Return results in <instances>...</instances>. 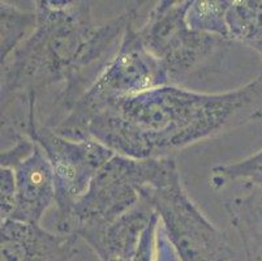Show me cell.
I'll use <instances>...</instances> for the list:
<instances>
[{"instance_id":"obj_10","label":"cell","mask_w":262,"mask_h":261,"mask_svg":"<svg viewBox=\"0 0 262 261\" xmlns=\"http://www.w3.org/2000/svg\"><path fill=\"white\" fill-rule=\"evenodd\" d=\"M16 205L11 218L39 225L45 213L56 204L52 170L43 150L35 149L16 169Z\"/></svg>"},{"instance_id":"obj_5","label":"cell","mask_w":262,"mask_h":261,"mask_svg":"<svg viewBox=\"0 0 262 261\" xmlns=\"http://www.w3.org/2000/svg\"><path fill=\"white\" fill-rule=\"evenodd\" d=\"M163 85H170L167 73L144 46L133 23L111 63L73 105L66 118L51 129L67 138L78 140L85 124L106 106Z\"/></svg>"},{"instance_id":"obj_16","label":"cell","mask_w":262,"mask_h":261,"mask_svg":"<svg viewBox=\"0 0 262 261\" xmlns=\"http://www.w3.org/2000/svg\"><path fill=\"white\" fill-rule=\"evenodd\" d=\"M0 214L2 221L11 218L16 205V178L11 169H0Z\"/></svg>"},{"instance_id":"obj_12","label":"cell","mask_w":262,"mask_h":261,"mask_svg":"<svg viewBox=\"0 0 262 261\" xmlns=\"http://www.w3.org/2000/svg\"><path fill=\"white\" fill-rule=\"evenodd\" d=\"M226 18L230 39L243 43L262 57V0H230Z\"/></svg>"},{"instance_id":"obj_7","label":"cell","mask_w":262,"mask_h":261,"mask_svg":"<svg viewBox=\"0 0 262 261\" xmlns=\"http://www.w3.org/2000/svg\"><path fill=\"white\" fill-rule=\"evenodd\" d=\"M26 137L43 150L52 170L59 222L70 214L72 208L89 188L97 172L116 154L98 141L71 140L43 126L33 115L26 129Z\"/></svg>"},{"instance_id":"obj_15","label":"cell","mask_w":262,"mask_h":261,"mask_svg":"<svg viewBox=\"0 0 262 261\" xmlns=\"http://www.w3.org/2000/svg\"><path fill=\"white\" fill-rule=\"evenodd\" d=\"M211 186L222 188L226 182H243L244 184L262 186V150L236 164L216 166L213 169Z\"/></svg>"},{"instance_id":"obj_17","label":"cell","mask_w":262,"mask_h":261,"mask_svg":"<svg viewBox=\"0 0 262 261\" xmlns=\"http://www.w3.org/2000/svg\"><path fill=\"white\" fill-rule=\"evenodd\" d=\"M35 149V143L28 137H18L9 147L2 149L0 165L3 169H16Z\"/></svg>"},{"instance_id":"obj_6","label":"cell","mask_w":262,"mask_h":261,"mask_svg":"<svg viewBox=\"0 0 262 261\" xmlns=\"http://www.w3.org/2000/svg\"><path fill=\"white\" fill-rule=\"evenodd\" d=\"M161 159H135L115 154L94 176L66 218L54 222L56 233L75 234L113 222L135 207L141 190L157 175Z\"/></svg>"},{"instance_id":"obj_4","label":"cell","mask_w":262,"mask_h":261,"mask_svg":"<svg viewBox=\"0 0 262 261\" xmlns=\"http://www.w3.org/2000/svg\"><path fill=\"white\" fill-rule=\"evenodd\" d=\"M140 197L157 213L180 261H230L236 252L227 235L209 221L189 198L172 158H163Z\"/></svg>"},{"instance_id":"obj_2","label":"cell","mask_w":262,"mask_h":261,"mask_svg":"<svg viewBox=\"0 0 262 261\" xmlns=\"http://www.w3.org/2000/svg\"><path fill=\"white\" fill-rule=\"evenodd\" d=\"M262 118V72L237 89L199 93L163 85L121 98L94 115L78 140L135 159H161Z\"/></svg>"},{"instance_id":"obj_9","label":"cell","mask_w":262,"mask_h":261,"mask_svg":"<svg viewBox=\"0 0 262 261\" xmlns=\"http://www.w3.org/2000/svg\"><path fill=\"white\" fill-rule=\"evenodd\" d=\"M78 236L52 233L40 225L6 219L0 229V261H73Z\"/></svg>"},{"instance_id":"obj_8","label":"cell","mask_w":262,"mask_h":261,"mask_svg":"<svg viewBox=\"0 0 262 261\" xmlns=\"http://www.w3.org/2000/svg\"><path fill=\"white\" fill-rule=\"evenodd\" d=\"M157 213L146 201L139 203L113 222L90 226L78 231L101 261H135L139 255L145 231Z\"/></svg>"},{"instance_id":"obj_1","label":"cell","mask_w":262,"mask_h":261,"mask_svg":"<svg viewBox=\"0 0 262 261\" xmlns=\"http://www.w3.org/2000/svg\"><path fill=\"white\" fill-rule=\"evenodd\" d=\"M34 9V32L2 63L0 97L39 104L46 90L59 88L56 127L115 57L136 16L128 9L97 24L90 2L78 0H42Z\"/></svg>"},{"instance_id":"obj_14","label":"cell","mask_w":262,"mask_h":261,"mask_svg":"<svg viewBox=\"0 0 262 261\" xmlns=\"http://www.w3.org/2000/svg\"><path fill=\"white\" fill-rule=\"evenodd\" d=\"M228 6L230 0H190L187 13L188 25L199 32L230 39L226 18Z\"/></svg>"},{"instance_id":"obj_13","label":"cell","mask_w":262,"mask_h":261,"mask_svg":"<svg viewBox=\"0 0 262 261\" xmlns=\"http://www.w3.org/2000/svg\"><path fill=\"white\" fill-rule=\"evenodd\" d=\"M2 14V42H0V57L2 63L8 59L21 43L34 32L37 26V13L23 9L15 3L0 2Z\"/></svg>"},{"instance_id":"obj_11","label":"cell","mask_w":262,"mask_h":261,"mask_svg":"<svg viewBox=\"0 0 262 261\" xmlns=\"http://www.w3.org/2000/svg\"><path fill=\"white\" fill-rule=\"evenodd\" d=\"M226 210L242 240L245 261H262V186L244 184V192L227 201Z\"/></svg>"},{"instance_id":"obj_3","label":"cell","mask_w":262,"mask_h":261,"mask_svg":"<svg viewBox=\"0 0 262 261\" xmlns=\"http://www.w3.org/2000/svg\"><path fill=\"white\" fill-rule=\"evenodd\" d=\"M190 2H158L137 29L147 51L167 73L170 85L213 73L222 64L232 41L194 30L187 23Z\"/></svg>"}]
</instances>
